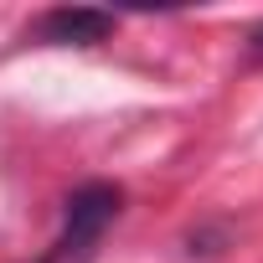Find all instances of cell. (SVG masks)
Returning a JSON list of instances; mask_svg holds the SVG:
<instances>
[{
	"mask_svg": "<svg viewBox=\"0 0 263 263\" xmlns=\"http://www.w3.org/2000/svg\"><path fill=\"white\" fill-rule=\"evenodd\" d=\"M119 206H124V191L114 181L78 186L67 196V206H62V237H57V248H52L47 263H88V253L98 248V237L108 232V222L119 217Z\"/></svg>",
	"mask_w": 263,
	"mask_h": 263,
	"instance_id": "cell-1",
	"label": "cell"
},
{
	"mask_svg": "<svg viewBox=\"0 0 263 263\" xmlns=\"http://www.w3.org/2000/svg\"><path fill=\"white\" fill-rule=\"evenodd\" d=\"M108 31H114V16L108 11H93V6H57V11H47L31 26V36L47 42V47H93Z\"/></svg>",
	"mask_w": 263,
	"mask_h": 263,
	"instance_id": "cell-2",
	"label": "cell"
},
{
	"mask_svg": "<svg viewBox=\"0 0 263 263\" xmlns=\"http://www.w3.org/2000/svg\"><path fill=\"white\" fill-rule=\"evenodd\" d=\"M248 42H253V52L263 57V26H253V31H248Z\"/></svg>",
	"mask_w": 263,
	"mask_h": 263,
	"instance_id": "cell-3",
	"label": "cell"
}]
</instances>
